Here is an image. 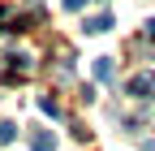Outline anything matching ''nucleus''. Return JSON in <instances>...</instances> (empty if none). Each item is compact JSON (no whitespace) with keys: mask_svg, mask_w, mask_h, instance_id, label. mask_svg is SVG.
Instances as JSON below:
<instances>
[{"mask_svg":"<svg viewBox=\"0 0 155 151\" xmlns=\"http://www.w3.org/2000/svg\"><path fill=\"white\" fill-rule=\"evenodd\" d=\"M30 151H56L52 129H35V134H30Z\"/></svg>","mask_w":155,"mask_h":151,"instance_id":"obj_2","label":"nucleus"},{"mask_svg":"<svg viewBox=\"0 0 155 151\" xmlns=\"http://www.w3.org/2000/svg\"><path fill=\"white\" fill-rule=\"evenodd\" d=\"M95 78H99V82H112V61H108V56L95 61Z\"/></svg>","mask_w":155,"mask_h":151,"instance_id":"obj_4","label":"nucleus"},{"mask_svg":"<svg viewBox=\"0 0 155 151\" xmlns=\"http://www.w3.org/2000/svg\"><path fill=\"white\" fill-rule=\"evenodd\" d=\"M116 22H112V13H95V17H86V30L91 35H104V30H112Z\"/></svg>","mask_w":155,"mask_h":151,"instance_id":"obj_3","label":"nucleus"},{"mask_svg":"<svg viewBox=\"0 0 155 151\" xmlns=\"http://www.w3.org/2000/svg\"><path fill=\"white\" fill-rule=\"evenodd\" d=\"M65 9H69V13H78V9H86V0H65Z\"/></svg>","mask_w":155,"mask_h":151,"instance_id":"obj_7","label":"nucleus"},{"mask_svg":"<svg viewBox=\"0 0 155 151\" xmlns=\"http://www.w3.org/2000/svg\"><path fill=\"white\" fill-rule=\"evenodd\" d=\"M17 138V125L13 121H0V143H13Z\"/></svg>","mask_w":155,"mask_h":151,"instance_id":"obj_5","label":"nucleus"},{"mask_svg":"<svg viewBox=\"0 0 155 151\" xmlns=\"http://www.w3.org/2000/svg\"><path fill=\"white\" fill-rule=\"evenodd\" d=\"M39 108H43V112H48V117H61V104H56V99H48V95H43V99H39Z\"/></svg>","mask_w":155,"mask_h":151,"instance_id":"obj_6","label":"nucleus"},{"mask_svg":"<svg viewBox=\"0 0 155 151\" xmlns=\"http://www.w3.org/2000/svg\"><path fill=\"white\" fill-rule=\"evenodd\" d=\"M155 91V73H138V78H129V95L134 99H147Z\"/></svg>","mask_w":155,"mask_h":151,"instance_id":"obj_1","label":"nucleus"}]
</instances>
